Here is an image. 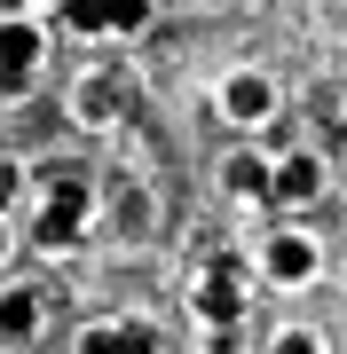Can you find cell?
<instances>
[{
    "mask_svg": "<svg viewBox=\"0 0 347 354\" xmlns=\"http://www.w3.org/2000/svg\"><path fill=\"white\" fill-rule=\"evenodd\" d=\"M87 213H95L87 181H55L48 205H39V221H32V244L39 252H79L87 244Z\"/></svg>",
    "mask_w": 347,
    "mask_h": 354,
    "instance_id": "obj_1",
    "label": "cell"
},
{
    "mask_svg": "<svg viewBox=\"0 0 347 354\" xmlns=\"http://www.w3.org/2000/svg\"><path fill=\"white\" fill-rule=\"evenodd\" d=\"M39 48H48V32H39L32 16H0V95H24L32 87Z\"/></svg>",
    "mask_w": 347,
    "mask_h": 354,
    "instance_id": "obj_2",
    "label": "cell"
},
{
    "mask_svg": "<svg viewBox=\"0 0 347 354\" xmlns=\"http://www.w3.org/2000/svg\"><path fill=\"white\" fill-rule=\"evenodd\" d=\"M190 307H197V323H213V330H229V323L244 315V268H237L229 252H221V260L206 268V283H197V299H190Z\"/></svg>",
    "mask_w": 347,
    "mask_h": 354,
    "instance_id": "obj_3",
    "label": "cell"
},
{
    "mask_svg": "<svg viewBox=\"0 0 347 354\" xmlns=\"http://www.w3.org/2000/svg\"><path fill=\"white\" fill-rule=\"evenodd\" d=\"M221 111H229L237 127H260V118H276V87L260 71H229L221 79Z\"/></svg>",
    "mask_w": 347,
    "mask_h": 354,
    "instance_id": "obj_4",
    "label": "cell"
},
{
    "mask_svg": "<svg viewBox=\"0 0 347 354\" xmlns=\"http://www.w3.org/2000/svg\"><path fill=\"white\" fill-rule=\"evenodd\" d=\"M39 339V291L32 283H0V346L24 354Z\"/></svg>",
    "mask_w": 347,
    "mask_h": 354,
    "instance_id": "obj_5",
    "label": "cell"
},
{
    "mask_svg": "<svg viewBox=\"0 0 347 354\" xmlns=\"http://www.w3.org/2000/svg\"><path fill=\"white\" fill-rule=\"evenodd\" d=\"M308 197H323V165H316L308 150L276 158V165H269V205H308Z\"/></svg>",
    "mask_w": 347,
    "mask_h": 354,
    "instance_id": "obj_6",
    "label": "cell"
},
{
    "mask_svg": "<svg viewBox=\"0 0 347 354\" xmlns=\"http://www.w3.org/2000/svg\"><path fill=\"white\" fill-rule=\"evenodd\" d=\"M260 268H269V283H308L316 276V244L300 236V228H276L269 252H260Z\"/></svg>",
    "mask_w": 347,
    "mask_h": 354,
    "instance_id": "obj_7",
    "label": "cell"
},
{
    "mask_svg": "<svg viewBox=\"0 0 347 354\" xmlns=\"http://www.w3.org/2000/svg\"><path fill=\"white\" fill-rule=\"evenodd\" d=\"M118 111H127V95H118L111 71H95V79H79V87H71V118H79V127H111Z\"/></svg>",
    "mask_w": 347,
    "mask_h": 354,
    "instance_id": "obj_8",
    "label": "cell"
},
{
    "mask_svg": "<svg viewBox=\"0 0 347 354\" xmlns=\"http://www.w3.org/2000/svg\"><path fill=\"white\" fill-rule=\"evenodd\" d=\"M55 8H64V24H71V32H87V39H95V32H111V0H55Z\"/></svg>",
    "mask_w": 347,
    "mask_h": 354,
    "instance_id": "obj_9",
    "label": "cell"
},
{
    "mask_svg": "<svg viewBox=\"0 0 347 354\" xmlns=\"http://www.w3.org/2000/svg\"><path fill=\"white\" fill-rule=\"evenodd\" d=\"M71 354H127V330H118V323H87Z\"/></svg>",
    "mask_w": 347,
    "mask_h": 354,
    "instance_id": "obj_10",
    "label": "cell"
},
{
    "mask_svg": "<svg viewBox=\"0 0 347 354\" xmlns=\"http://www.w3.org/2000/svg\"><path fill=\"white\" fill-rule=\"evenodd\" d=\"M229 189L237 197H269V165H260V158H237L229 165Z\"/></svg>",
    "mask_w": 347,
    "mask_h": 354,
    "instance_id": "obj_11",
    "label": "cell"
},
{
    "mask_svg": "<svg viewBox=\"0 0 347 354\" xmlns=\"http://www.w3.org/2000/svg\"><path fill=\"white\" fill-rule=\"evenodd\" d=\"M24 181H32V174H24V158H0V213L24 197Z\"/></svg>",
    "mask_w": 347,
    "mask_h": 354,
    "instance_id": "obj_12",
    "label": "cell"
},
{
    "mask_svg": "<svg viewBox=\"0 0 347 354\" xmlns=\"http://www.w3.org/2000/svg\"><path fill=\"white\" fill-rule=\"evenodd\" d=\"M150 24V0H111V32H142Z\"/></svg>",
    "mask_w": 347,
    "mask_h": 354,
    "instance_id": "obj_13",
    "label": "cell"
},
{
    "mask_svg": "<svg viewBox=\"0 0 347 354\" xmlns=\"http://www.w3.org/2000/svg\"><path fill=\"white\" fill-rule=\"evenodd\" d=\"M276 354H323V346H316V330H284V339H276Z\"/></svg>",
    "mask_w": 347,
    "mask_h": 354,
    "instance_id": "obj_14",
    "label": "cell"
},
{
    "mask_svg": "<svg viewBox=\"0 0 347 354\" xmlns=\"http://www.w3.org/2000/svg\"><path fill=\"white\" fill-rule=\"evenodd\" d=\"M8 252H16V221L0 213V268H8Z\"/></svg>",
    "mask_w": 347,
    "mask_h": 354,
    "instance_id": "obj_15",
    "label": "cell"
}]
</instances>
